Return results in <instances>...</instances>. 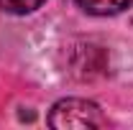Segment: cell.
<instances>
[{
	"instance_id": "cell-1",
	"label": "cell",
	"mask_w": 133,
	"mask_h": 130,
	"mask_svg": "<svg viewBox=\"0 0 133 130\" xmlns=\"http://www.w3.org/2000/svg\"><path fill=\"white\" fill-rule=\"evenodd\" d=\"M49 125L54 130H90V128H102L105 117L95 102L79 99V97H66L51 107Z\"/></svg>"
},
{
	"instance_id": "cell-2",
	"label": "cell",
	"mask_w": 133,
	"mask_h": 130,
	"mask_svg": "<svg viewBox=\"0 0 133 130\" xmlns=\"http://www.w3.org/2000/svg\"><path fill=\"white\" fill-rule=\"evenodd\" d=\"M77 5L90 16H115L131 5V0H77Z\"/></svg>"
},
{
	"instance_id": "cell-3",
	"label": "cell",
	"mask_w": 133,
	"mask_h": 130,
	"mask_svg": "<svg viewBox=\"0 0 133 130\" xmlns=\"http://www.w3.org/2000/svg\"><path fill=\"white\" fill-rule=\"evenodd\" d=\"M46 0H0V10L13 13V16H26L33 13L36 8H41Z\"/></svg>"
}]
</instances>
